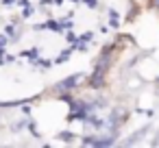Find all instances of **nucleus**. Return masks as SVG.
<instances>
[{"mask_svg": "<svg viewBox=\"0 0 159 148\" xmlns=\"http://www.w3.org/2000/svg\"><path fill=\"white\" fill-rule=\"evenodd\" d=\"M155 7H157V9H159V0H155Z\"/></svg>", "mask_w": 159, "mask_h": 148, "instance_id": "f257e3e1", "label": "nucleus"}]
</instances>
